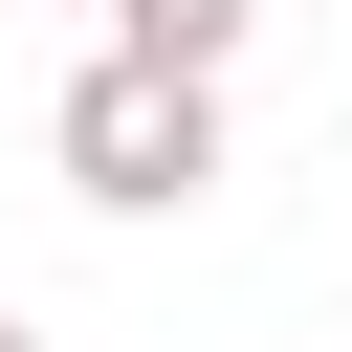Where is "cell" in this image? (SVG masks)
I'll use <instances>...</instances> for the list:
<instances>
[{
    "label": "cell",
    "mask_w": 352,
    "mask_h": 352,
    "mask_svg": "<svg viewBox=\"0 0 352 352\" xmlns=\"http://www.w3.org/2000/svg\"><path fill=\"white\" fill-rule=\"evenodd\" d=\"M242 22L264 0H110V44H154V66H242Z\"/></svg>",
    "instance_id": "7a4b0ae2"
},
{
    "label": "cell",
    "mask_w": 352,
    "mask_h": 352,
    "mask_svg": "<svg viewBox=\"0 0 352 352\" xmlns=\"http://www.w3.org/2000/svg\"><path fill=\"white\" fill-rule=\"evenodd\" d=\"M44 154H66V198H88V220H198V198H220V66L110 44V66H66Z\"/></svg>",
    "instance_id": "6da1fadb"
},
{
    "label": "cell",
    "mask_w": 352,
    "mask_h": 352,
    "mask_svg": "<svg viewBox=\"0 0 352 352\" xmlns=\"http://www.w3.org/2000/svg\"><path fill=\"white\" fill-rule=\"evenodd\" d=\"M0 352H44V330H22V308H0Z\"/></svg>",
    "instance_id": "3957f363"
}]
</instances>
